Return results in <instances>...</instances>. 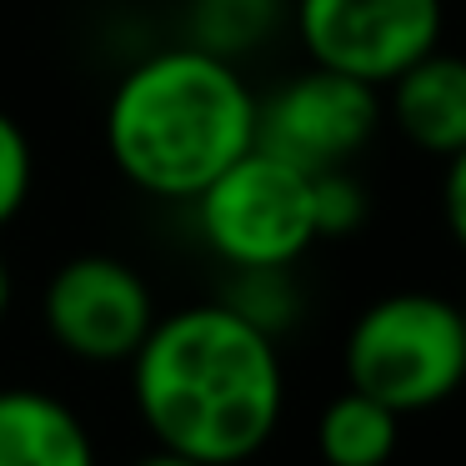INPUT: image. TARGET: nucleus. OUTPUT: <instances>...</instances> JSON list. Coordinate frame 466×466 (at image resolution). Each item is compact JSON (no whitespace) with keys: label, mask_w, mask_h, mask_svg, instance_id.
Listing matches in <instances>:
<instances>
[{"label":"nucleus","mask_w":466,"mask_h":466,"mask_svg":"<svg viewBox=\"0 0 466 466\" xmlns=\"http://www.w3.org/2000/svg\"><path fill=\"white\" fill-rule=\"evenodd\" d=\"M131 391L161 451L236 466L271 441L286 406L276 336L226 301L156 316L131 356Z\"/></svg>","instance_id":"1"},{"label":"nucleus","mask_w":466,"mask_h":466,"mask_svg":"<svg viewBox=\"0 0 466 466\" xmlns=\"http://www.w3.org/2000/svg\"><path fill=\"white\" fill-rule=\"evenodd\" d=\"M256 146V91L241 66L181 41L151 51L106 101V151L156 201H196Z\"/></svg>","instance_id":"2"},{"label":"nucleus","mask_w":466,"mask_h":466,"mask_svg":"<svg viewBox=\"0 0 466 466\" xmlns=\"http://www.w3.org/2000/svg\"><path fill=\"white\" fill-rule=\"evenodd\" d=\"M346 381L396 416L441 406L466 381L461 306L431 291H391L346 331Z\"/></svg>","instance_id":"3"},{"label":"nucleus","mask_w":466,"mask_h":466,"mask_svg":"<svg viewBox=\"0 0 466 466\" xmlns=\"http://www.w3.org/2000/svg\"><path fill=\"white\" fill-rule=\"evenodd\" d=\"M191 206L201 241L231 271L296 266L311 241H321L311 216V176L261 146L236 156Z\"/></svg>","instance_id":"4"},{"label":"nucleus","mask_w":466,"mask_h":466,"mask_svg":"<svg viewBox=\"0 0 466 466\" xmlns=\"http://www.w3.org/2000/svg\"><path fill=\"white\" fill-rule=\"evenodd\" d=\"M291 25L311 66L386 86L441 46V0H291Z\"/></svg>","instance_id":"5"},{"label":"nucleus","mask_w":466,"mask_h":466,"mask_svg":"<svg viewBox=\"0 0 466 466\" xmlns=\"http://www.w3.org/2000/svg\"><path fill=\"white\" fill-rule=\"evenodd\" d=\"M381 121V91L326 66H306L271 96H256V146L301 166L306 176L351 166L376 141Z\"/></svg>","instance_id":"6"},{"label":"nucleus","mask_w":466,"mask_h":466,"mask_svg":"<svg viewBox=\"0 0 466 466\" xmlns=\"http://www.w3.org/2000/svg\"><path fill=\"white\" fill-rule=\"evenodd\" d=\"M41 321L51 331V341L61 351H71L76 361L116 366L131 361L146 331L156 326V301L136 266L106 251H86L71 256L46 281Z\"/></svg>","instance_id":"7"},{"label":"nucleus","mask_w":466,"mask_h":466,"mask_svg":"<svg viewBox=\"0 0 466 466\" xmlns=\"http://www.w3.org/2000/svg\"><path fill=\"white\" fill-rule=\"evenodd\" d=\"M386 116L426 156H456L466 146V56L426 51L386 86Z\"/></svg>","instance_id":"8"},{"label":"nucleus","mask_w":466,"mask_h":466,"mask_svg":"<svg viewBox=\"0 0 466 466\" xmlns=\"http://www.w3.org/2000/svg\"><path fill=\"white\" fill-rule=\"evenodd\" d=\"M0 466H96L86 421L41 386L0 391Z\"/></svg>","instance_id":"9"},{"label":"nucleus","mask_w":466,"mask_h":466,"mask_svg":"<svg viewBox=\"0 0 466 466\" xmlns=\"http://www.w3.org/2000/svg\"><path fill=\"white\" fill-rule=\"evenodd\" d=\"M396 436H401V416L356 386H346L316 426L326 466H386L396 451Z\"/></svg>","instance_id":"10"},{"label":"nucleus","mask_w":466,"mask_h":466,"mask_svg":"<svg viewBox=\"0 0 466 466\" xmlns=\"http://www.w3.org/2000/svg\"><path fill=\"white\" fill-rule=\"evenodd\" d=\"M281 21H291V0H186V41L236 66L261 51Z\"/></svg>","instance_id":"11"},{"label":"nucleus","mask_w":466,"mask_h":466,"mask_svg":"<svg viewBox=\"0 0 466 466\" xmlns=\"http://www.w3.org/2000/svg\"><path fill=\"white\" fill-rule=\"evenodd\" d=\"M231 311L256 321L266 336L286 331L291 316L301 311V296L291 286V266H251V271H231V286L221 296Z\"/></svg>","instance_id":"12"},{"label":"nucleus","mask_w":466,"mask_h":466,"mask_svg":"<svg viewBox=\"0 0 466 466\" xmlns=\"http://www.w3.org/2000/svg\"><path fill=\"white\" fill-rule=\"evenodd\" d=\"M371 211L366 186L351 176V166L336 171H316L311 176V216H316V236H351Z\"/></svg>","instance_id":"13"},{"label":"nucleus","mask_w":466,"mask_h":466,"mask_svg":"<svg viewBox=\"0 0 466 466\" xmlns=\"http://www.w3.org/2000/svg\"><path fill=\"white\" fill-rule=\"evenodd\" d=\"M35 186V151L25 126L11 111H0V231L25 211Z\"/></svg>","instance_id":"14"},{"label":"nucleus","mask_w":466,"mask_h":466,"mask_svg":"<svg viewBox=\"0 0 466 466\" xmlns=\"http://www.w3.org/2000/svg\"><path fill=\"white\" fill-rule=\"evenodd\" d=\"M441 211H446V231H451V236H456V246L466 251V146H461L456 156H446Z\"/></svg>","instance_id":"15"},{"label":"nucleus","mask_w":466,"mask_h":466,"mask_svg":"<svg viewBox=\"0 0 466 466\" xmlns=\"http://www.w3.org/2000/svg\"><path fill=\"white\" fill-rule=\"evenodd\" d=\"M131 466H201V461H191V456H176V451H161V446H156L151 456H141V461H131Z\"/></svg>","instance_id":"16"},{"label":"nucleus","mask_w":466,"mask_h":466,"mask_svg":"<svg viewBox=\"0 0 466 466\" xmlns=\"http://www.w3.org/2000/svg\"><path fill=\"white\" fill-rule=\"evenodd\" d=\"M5 311H11V266L0 256V321H5Z\"/></svg>","instance_id":"17"},{"label":"nucleus","mask_w":466,"mask_h":466,"mask_svg":"<svg viewBox=\"0 0 466 466\" xmlns=\"http://www.w3.org/2000/svg\"><path fill=\"white\" fill-rule=\"evenodd\" d=\"M461 326H466V301H461Z\"/></svg>","instance_id":"18"}]
</instances>
